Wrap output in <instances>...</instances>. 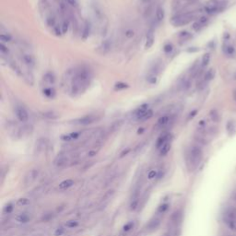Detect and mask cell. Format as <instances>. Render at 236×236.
<instances>
[{"mask_svg": "<svg viewBox=\"0 0 236 236\" xmlns=\"http://www.w3.org/2000/svg\"><path fill=\"white\" fill-rule=\"evenodd\" d=\"M91 78L90 71L88 68H82L73 77L71 83V93L72 95H78L81 93L90 83Z\"/></svg>", "mask_w": 236, "mask_h": 236, "instance_id": "obj_1", "label": "cell"}, {"mask_svg": "<svg viewBox=\"0 0 236 236\" xmlns=\"http://www.w3.org/2000/svg\"><path fill=\"white\" fill-rule=\"evenodd\" d=\"M203 158V152L200 147L193 146L187 155V164L190 170H196L199 166Z\"/></svg>", "mask_w": 236, "mask_h": 236, "instance_id": "obj_2", "label": "cell"}, {"mask_svg": "<svg viewBox=\"0 0 236 236\" xmlns=\"http://www.w3.org/2000/svg\"><path fill=\"white\" fill-rule=\"evenodd\" d=\"M222 220L229 230L236 232V208H226L222 213Z\"/></svg>", "mask_w": 236, "mask_h": 236, "instance_id": "obj_3", "label": "cell"}, {"mask_svg": "<svg viewBox=\"0 0 236 236\" xmlns=\"http://www.w3.org/2000/svg\"><path fill=\"white\" fill-rule=\"evenodd\" d=\"M194 18H195V16L192 13L180 14V15H177V16L172 18V25H174L176 27L185 26L186 24L190 23L194 19Z\"/></svg>", "mask_w": 236, "mask_h": 236, "instance_id": "obj_4", "label": "cell"}, {"mask_svg": "<svg viewBox=\"0 0 236 236\" xmlns=\"http://www.w3.org/2000/svg\"><path fill=\"white\" fill-rule=\"evenodd\" d=\"M101 118V116H98L95 115H85V116L74 120L73 123L76 125H80V126H88V125H90L92 123L99 121Z\"/></svg>", "mask_w": 236, "mask_h": 236, "instance_id": "obj_5", "label": "cell"}, {"mask_svg": "<svg viewBox=\"0 0 236 236\" xmlns=\"http://www.w3.org/2000/svg\"><path fill=\"white\" fill-rule=\"evenodd\" d=\"M223 8H224V3H220V2H217V1H211L208 5H206L204 9L208 14H215L220 10H222Z\"/></svg>", "mask_w": 236, "mask_h": 236, "instance_id": "obj_6", "label": "cell"}, {"mask_svg": "<svg viewBox=\"0 0 236 236\" xmlns=\"http://www.w3.org/2000/svg\"><path fill=\"white\" fill-rule=\"evenodd\" d=\"M39 172L40 171L38 169H33L31 170L25 176L24 178V185L25 186H29V185H32L34 181L37 179L38 175H39Z\"/></svg>", "mask_w": 236, "mask_h": 236, "instance_id": "obj_7", "label": "cell"}, {"mask_svg": "<svg viewBox=\"0 0 236 236\" xmlns=\"http://www.w3.org/2000/svg\"><path fill=\"white\" fill-rule=\"evenodd\" d=\"M15 113H16V116L17 118L22 123H25L29 120V115L28 112L21 106H17L15 109Z\"/></svg>", "mask_w": 236, "mask_h": 236, "instance_id": "obj_8", "label": "cell"}, {"mask_svg": "<svg viewBox=\"0 0 236 236\" xmlns=\"http://www.w3.org/2000/svg\"><path fill=\"white\" fill-rule=\"evenodd\" d=\"M172 139V135L169 134V133H165L163 135H162L158 139H157V142H156V148L157 149H161L165 143H167L169 141H171Z\"/></svg>", "mask_w": 236, "mask_h": 236, "instance_id": "obj_9", "label": "cell"}, {"mask_svg": "<svg viewBox=\"0 0 236 236\" xmlns=\"http://www.w3.org/2000/svg\"><path fill=\"white\" fill-rule=\"evenodd\" d=\"M154 41H155V37H154V31L151 29L146 36V43H145V48L146 49H150L152 45L154 44Z\"/></svg>", "mask_w": 236, "mask_h": 236, "instance_id": "obj_10", "label": "cell"}, {"mask_svg": "<svg viewBox=\"0 0 236 236\" xmlns=\"http://www.w3.org/2000/svg\"><path fill=\"white\" fill-rule=\"evenodd\" d=\"M183 219V212L181 210H177V211H174L171 217V221L173 225L177 226L178 224L181 223Z\"/></svg>", "mask_w": 236, "mask_h": 236, "instance_id": "obj_11", "label": "cell"}, {"mask_svg": "<svg viewBox=\"0 0 236 236\" xmlns=\"http://www.w3.org/2000/svg\"><path fill=\"white\" fill-rule=\"evenodd\" d=\"M68 161V158H67L66 156H64V155H60V156H58V157L55 159V161H54V164H55L57 167L61 168V167H64V166H66V165H67Z\"/></svg>", "mask_w": 236, "mask_h": 236, "instance_id": "obj_12", "label": "cell"}, {"mask_svg": "<svg viewBox=\"0 0 236 236\" xmlns=\"http://www.w3.org/2000/svg\"><path fill=\"white\" fill-rule=\"evenodd\" d=\"M160 224H161V220H160V219L155 218V219H151V220L149 222V224H148V226H147V229H148L149 232H153V231H155L156 229H158V227L160 226Z\"/></svg>", "mask_w": 236, "mask_h": 236, "instance_id": "obj_13", "label": "cell"}, {"mask_svg": "<svg viewBox=\"0 0 236 236\" xmlns=\"http://www.w3.org/2000/svg\"><path fill=\"white\" fill-rule=\"evenodd\" d=\"M149 110V105L148 104H142V105H140L136 110L135 112V115L136 118V120L138 119V118L140 117L141 115H143L147 111Z\"/></svg>", "mask_w": 236, "mask_h": 236, "instance_id": "obj_14", "label": "cell"}, {"mask_svg": "<svg viewBox=\"0 0 236 236\" xmlns=\"http://www.w3.org/2000/svg\"><path fill=\"white\" fill-rule=\"evenodd\" d=\"M22 60H23V62H24L27 66H29V67H33L34 66L35 61H34L33 56L31 55V54H24L22 55Z\"/></svg>", "mask_w": 236, "mask_h": 236, "instance_id": "obj_15", "label": "cell"}, {"mask_svg": "<svg viewBox=\"0 0 236 236\" xmlns=\"http://www.w3.org/2000/svg\"><path fill=\"white\" fill-rule=\"evenodd\" d=\"M170 121H171V117L169 115H163V116L159 118V120H158V126H161V127H164V126H168Z\"/></svg>", "mask_w": 236, "mask_h": 236, "instance_id": "obj_16", "label": "cell"}, {"mask_svg": "<svg viewBox=\"0 0 236 236\" xmlns=\"http://www.w3.org/2000/svg\"><path fill=\"white\" fill-rule=\"evenodd\" d=\"M153 116V111L152 110H148L143 115H141L140 117L137 119V121H139V122H145V121H147V120H149V119H151V118Z\"/></svg>", "mask_w": 236, "mask_h": 236, "instance_id": "obj_17", "label": "cell"}, {"mask_svg": "<svg viewBox=\"0 0 236 236\" xmlns=\"http://www.w3.org/2000/svg\"><path fill=\"white\" fill-rule=\"evenodd\" d=\"M44 80L45 82H47L49 84H54V81H55V77H54V75L52 72H48V73H46L44 75Z\"/></svg>", "mask_w": 236, "mask_h": 236, "instance_id": "obj_18", "label": "cell"}, {"mask_svg": "<svg viewBox=\"0 0 236 236\" xmlns=\"http://www.w3.org/2000/svg\"><path fill=\"white\" fill-rule=\"evenodd\" d=\"M171 147H172V144H171V141H169L167 143H165L161 149H160V153H161V155L162 156H164V155H166L169 151H170V150H171Z\"/></svg>", "mask_w": 236, "mask_h": 236, "instance_id": "obj_19", "label": "cell"}, {"mask_svg": "<svg viewBox=\"0 0 236 236\" xmlns=\"http://www.w3.org/2000/svg\"><path fill=\"white\" fill-rule=\"evenodd\" d=\"M164 16H165V12H164V9L162 8H158L157 10H156V19L157 21H162L163 18H164Z\"/></svg>", "mask_w": 236, "mask_h": 236, "instance_id": "obj_20", "label": "cell"}, {"mask_svg": "<svg viewBox=\"0 0 236 236\" xmlns=\"http://www.w3.org/2000/svg\"><path fill=\"white\" fill-rule=\"evenodd\" d=\"M30 216L28 215V214H26V213H21V214H19L18 216L16 217V219H17V221L18 222H22V223H26V222H28L29 220H30Z\"/></svg>", "mask_w": 236, "mask_h": 236, "instance_id": "obj_21", "label": "cell"}, {"mask_svg": "<svg viewBox=\"0 0 236 236\" xmlns=\"http://www.w3.org/2000/svg\"><path fill=\"white\" fill-rule=\"evenodd\" d=\"M73 185H74V181L71 180V179H68V180L63 181V182L59 185V188H60V189H67V188L72 186Z\"/></svg>", "mask_w": 236, "mask_h": 236, "instance_id": "obj_22", "label": "cell"}, {"mask_svg": "<svg viewBox=\"0 0 236 236\" xmlns=\"http://www.w3.org/2000/svg\"><path fill=\"white\" fill-rule=\"evenodd\" d=\"M214 76H215V71H214L213 69H209V70L206 73V75H205V81H209V80H211L214 78Z\"/></svg>", "mask_w": 236, "mask_h": 236, "instance_id": "obj_23", "label": "cell"}, {"mask_svg": "<svg viewBox=\"0 0 236 236\" xmlns=\"http://www.w3.org/2000/svg\"><path fill=\"white\" fill-rule=\"evenodd\" d=\"M90 33V23L87 21V22H86V24H85L84 31H83V38L86 39L87 37H89Z\"/></svg>", "mask_w": 236, "mask_h": 236, "instance_id": "obj_24", "label": "cell"}, {"mask_svg": "<svg viewBox=\"0 0 236 236\" xmlns=\"http://www.w3.org/2000/svg\"><path fill=\"white\" fill-rule=\"evenodd\" d=\"M169 208V204L167 203H164V204H162V205H161L159 208H158V213H160V214H163V213H165L166 211H167V209Z\"/></svg>", "mask_w": 236, "mask_h": 236, "instance_id": "obj_25", "label": "cell"}, {"mask_svg": "<svg viewBox=\"0 0 236 236\" xmlns=\"http://www.w3.org/2000/svg\"><path fill=\"white\" fill-rule=\"evenodd\" d=\"M68 28H69V21L68 19L64 20L63 23H62V26H61V32L62 33H67L68 31Z\"/></svg>", "mask_w": 236, "mask_h": 236, "instance_id": "obj_26", "label": "cell"}, {"mask_svg": "<svg viewBox=\"0 0 236 236\" xmlns=\"http://www.w3.org/2000/svg\"><path fill=\"white\" fill-rule=\"evenodd\" d=\"M209 61H210V55H209V54H205L204 55L202 56V67H207L208 66V64L209 63Z\"/></svg>", "mask_w": 236, "mask_h": 236, "instance_id": "obj_27", "label": "cell"}, {"mask_svg": "<svg viewBox=\"0 0 236 236\" xmlns=\"http://www.w3.org/2000/svg\"><path fill=\"white\" fill-rule=\"evenodd\" d=\"M44 93L45 96H47L48 98H53L54 95V90L51 89V88H47L45 90H44Z\"/></svg>", "mask_w": 236, "mask_h": 236, "instance_id": "obj_28", "label": "cell"}, {"mask_svg": "<svg viewBox=\"0 0 236 236\" xmlns=\"http://www.w3.org/2000/svg\"><path fill=\"white\" fill-rule=\"evenodd\" d=\"M147 80H148V82L151 83V84H155V83L157 82V75L151 73L150 76L147 77Z\"/></svg>", "mask_w": 236, "mask_h": 236, "instance_id": "obj_29", "label": "cell"}, {"mask_svg": "<svg viewBox=\"0 0 236 236\" xmlns=\"http://www.w3.org/2000/svg\"><path fill=\"white\" fill-rule=\"evenodd\" d=\"M209 116L211 118V120L213 122H217L219 120V114L216 110H212L210 113H209Z\"/></svg>", "mask_w": 236, "mask_h": 236, "instance_id": "obj_30", "label": "cell"}, {"mask_svg": "<svg viewBox=\"0 0 236 236\" xmlns=\"http://www.w3.org/2000/svg\"><path fill=\"white\" fill-rule=\"evenodd\" d=\"M134 222L133 221H129V222H127L124 227H123V232H129L131 229H133V227H134Z\"/></svg>", "mask_w": 236, "mask_h": 236, "instance_id": "obj_31", "label": "cell"}, {"mask_svg": "<svg viewBox=\"0 0 236 236\" xmlns=\"http://www.w3.org/2000/svg\"><path fill=\"white\" fill-rule=\"evenodd\" d=\"M192 27H193V29H194L196 32H198V31H200V30L202 29L204 26H203L202 24H201L198 20H197L196 22H194V24H193Z\"/></svg>", "mask_w": 236, "mask_h": 236, "instance_id": "obj_32", "label": "cell"}, {"mask_svg": "<svg viewBox=\"0 0 236 236\" xmlns=\"http://www.w3.org/2000/svg\"><path fill=\"white\" fill-rule=\"evenodd\" d=\"M127 87H128V85L124 83V82H118V83H116V84L115 85V90H118L126 89Z\"/></svg>", "mask_w": 236, "mask_h": 236, "instance_id": "obj_33", "label": "cell"}, {"mask_svg": "<svg viewBox=\"0 0 236 236\" xmlns=\"http://www.w3.org/2000/svg\"><path fill=\"white\" fill-rule=\"evenodd\" d=\"M0 39L2 42H10L11 41V36L9 34L1 33L0 35Z\"/></svg>", "mask_w": 236, "mask_h": 236, "instance_id": "obj_34", "label": "cell"}, {"mask_svg": "<svg viewBox=\"0 0 236 236\" xmlns=\"http://www.w3.org/2000/svg\"><path fill=\"white\" fill-rule=\"evenodd\" d=\"M79 225V222L76 220H68V222L66 223V226L68 228H75Z\"/></svg>", "mask_w": 236, "mask_h": 236, "instance_id": "obj_35", "label": "cell"}, {"mask_svg": "<svg viewBox=\"0 0 236 236\" xmlns=\"http://www.w3.org/2000/svg\"><path fill=\"white\" fill-rule=\"evenodd\" d=\"M13 208H14V207H13V205H12L11 203H10V204H8V205L4 208V212L9 214V213H11V212L13 211Z\"/></svg>", "mask_w": 236, "mask_h": 236, "instance_id": "obj_36", "label": "cell"}, {"mask_svg": "<svg viewBox=\"0 0 236 236\" xmlns=\"http://www.w3.org/2000/svg\"><path fill=\"white\" fill-rule=\"evenodd\" d=\"M46 22H47L48 26H50V27H54L55 25V19H54V18L53 17V16H49V17L47 18H46Z\"/></svg>", "mask_w": 236, "mask_h": 236, "instance_id": "obj_37", "label": "cell"}, {"mask_svg": "<svg viewBox=\"0 0 236 236\" xmlns=\"http://www.w3.org/2000/svg\"><path fill=\"white\" fill-rule=\"evenodd\" d=\"M114 190H110V191H108L105 195H104V197L102 198V200H108V199H111V198H112V196L114 195Z\"/></svg>", "mask_w": 236, "mask_h": 236, "instance_id": "obj_38", "label": "cell"}, {"mask_svg": "<svg viewBox=\"0 0 236 236\" xmlns=\"http://www.w3.org/2000/svg\"><path fill=\"white\" fill-rule=\"evenodd\" d=\"M225 52H226V54H227L228 55H233L234 53H235V49H234L233 46H227Z\"/></svg>", "mask_w": 236, "mask_h": 236, "instance_id": "obj_39", "label": "cell"}, {"mask_svg": "<svg viewBox=\"0 0 236 236\" xmlns=\"http://www.w3.org/2000/svg\"><path fill=\"white\" fill-rule=\"evenodd\" d=\"M125 35H126V38H128V39H131V38H133V37H134V35H135V33H134V31H133V30H131V29H128V30H126V33H125Z\"/></svg>", "mask_w": 236, "mask_h": 236, "instance_id": "obj_40", "label": "cell"}, {"mask_svg": "<svg viewBox=\"0 0 236 236\" xmlns=\"http://www.w3.org/2000/svg\"><path fill=\"white\" fill-rule=\"evenodd\" d=\"M29 203H30L29 199H27V198H20V199L18 200L17 204L18 206H25V205H28Z\"/></svg>", "mask_w": 236, "mask_h": 236, "instance_id": "obj_41", "label": "cell"}, {"mask_svg": "<svg viewBox=\"0 0 236 236\" xmlns=\"http://www.w3.org/2000/svg\"><path fill=\"white\" fill-rule=\"evenodd\" d=\"M179 37L181 39H183V40H186V39H188V38L191 37V34L189 33L188 32H182V33H180Z\"/></svg>", "mask_w": 236, "mask_h": 236, "instance_id": "obj_42", "label": "cell"}, {"mask_svg": "<svg viewBox=\"0 0 236 236\" xmlns=\"http://www.w3.org/2000/svg\"><path fill=\"white\" fill-rule=\"evenodd\" d=\"M138 202H139L138 199L132 200V201H131V204H130V209H131V210H135L136 208V207L138 206Z\"/></svg>", "mask_w": 236, "mask_h": 236, "instance_id": "obj_43", "label": "cell"}, {"mask_svg": "<svg viewBox=\"0 0 236 236\" xmlns=\"http://www.w3.org/2000/svg\"><path fill=\"white\" fill-rule=\"evenodd\" d=\"M52 218H53V213H46V214H44L43 216L42 220H44V221H49Z\"/></svg>", "mask_w": 236, "mask_h": 236, "instance_id": "obj_44", "label": "cell"}, {"mask_svg": "<svg viewBox=\"0 0 236 236\" xmlns=\"http://www.w3.org/2000/svg\"><path fill=\"white\" fill-rule=\"evenodd\" d=\"M110 48H111V44L108 41H106L102 44V50L103 51L110 50Z\"/></svg>", "mask_w": 236, "mask_h": 236, "instance_id": "obj_45", "label": "cell"}, {"mask_svg": "<svg viewBox=\"0 0 236 236\" xmlns=\"http://www.w3.org/2000/svg\"><path fill=\"white\" fill-rule=\"evenodd\" d=\"M163 50H164L165 53H167V54H168V53H170V52H172V44H166V45L164 46Z\"/></svg>", "mask_w": 236, "mask_h": 236, "instance_id": "obj_46", "label": "cell"}, {"mask_svg": "<svg viewBox=\"0 0 236 236\" xmlns=\"http://www.w3.org/2000/svg\"><path fill=\"white\" fill-rule=\"evenodd\" d=\"M64 233V229L63 228H58L56 231H55V233H54V235L55 236H61L62 234Z\"/></svg>", "mask_w": 236, "mask_h": 236, "instance_id": "obj_47", "label": "cell"}, {"mask_svg": "<svg viewBox=\"0 0 236 236\" xmlns=\"http://www.w3.org/2000/svg\"><path fill=\"white\" fill-rule=\"evenodd\" d=\"M157 172H156V171H151L150 172V173L148 174V177H149V179H152V178H154V177H156L157 176Z\"/></svg>", "mask_w": 236, "mask_h": 236, "instance_id": "obj_48", "label": "cell"}, {"mask_svg": "<svg viewBox=\"0 0 236 236\" xmlns=\"http://www.w3.org/2000/svg\"><path fill=\"white\" fill-rule=\"evenodd\" d=\"M0 50H1V52L2 53H5V54H8V49L4 45V44H0Z\"/></svg>", "mask_w": 236, "mask_h": 236, "instance_id": "obj_49", "label": "cell"}, {"mask_svg": "<svg viewBox=\"0 0 236 236\" xmlns=\"http://www.w3.org/2000/svg\"><path fill=\"white\" fill-rule=\"evenodd\" d=\"M198 21L202 24L203 26H205V25H206V23L208 22V18L205 17V16H204V17H201L199 19H198Z\"/></svg>", "mask_w": 236, "mask_h": 236, "instance_id": "obj_50", "label": "cell"}, {"mask_svg": "<svg viewBox=\"0 0 236 236\" xmlns=\"http://www.w3.org/2000/svg\"><path fill=\"white\" fill-rule=\"evenodd\" d=\"M163 175H164V171H162V170H160L158 172H157V179H161V178H162L163 177Z\"/></svg>", "mask_w": 236, "mask_h": 236, "instance_id": "obj_51", "label": "cell"}, {"mask_svg": "<svg viewBox=\"0 0 236 236\" xmlns=\"http://www.w3.org/2000/svg\"><path fill=\"white\" fill-rule=\"evenodd\" d=\"M68 3L72 7H77L78 6V1L77 0H67Z\"/></svg>", "mask_w": 236, "mask_h": 236, "instance_id": "obj_52", "label": "cell"}, {"mask_svg": "<svg viewBox=\"0 0 236 236\" xmlns=\"http://www.w3.org/2000/svg\"><path fill=\"white\" fill-rule=\"evenodd\" d=\"M130 151V149H126V150H124L123 151L121 152V154H120V158H123L124 156H126L128 152Z\"/></svg>", "mask_w": 236, "mask_h": 236, "instance_id": "obj_53", "label": "cell"}, {"mask_svg": "<svg viewBox=\"0 0 236 236\" xmlns=\"http://www.w3.org/2000/svg\"><path fill=\"white\" fill-rule=\"evenodd\" d=\"M44 116L48 118H56V115H54L53 113H47V114H44Z\"/></svg>", "mask_w": 236, "mask_h": 236, "instance_id": "obj_54", "label": "cell"}, {"mask_svg": "<svg viewBox=\"0 0 236 236\" xmlns=\"http://www.w3.org/2000/svg\"><path fill=\"white\" fill-rule=\"evenodd\" d=\"M163 236H173V233L172 231H168L167 233H165Z\"/></svg>", "mask_w": 236, "mask_h": 236, "instance_id": "obj_55", "label": "cell"}, {"mask_svg": "<svg viewBox=\"0 0 236 236\" xmlns=\"http://www.w3.org/2000/svg\"><path fill=\"white\" fill-rule=\"evenodd\" d=\"M197 113H198L197 111H193V112H192V113L190 114V115H189V117H188V118H189V119L193 118L194 116H195V115H197Z\"/></svg>", "mask_w": 236, "mask_h": 236, "instance_id": "obj_56", "label": "cell"}, {"mask_svg": "<svg viewBox=\"0 0 236 236\" xmlns=\"http://www.w3.org/2000/svg\"><path fill=\"white\" fill-rule=\"evenodd\" d=\"M96 153H97L96 151H90L89 152V156H90V157H92V156L96 155Z\"/></svg>", "mask_w": 236, "mask_h": 236, "instance_id": "obj_57", "label": "cell"}, {"mask_svg": "<svg viewBox=\"0 0 236 236\" xmlns=\"http://www.w3.org/2000/svg\"><path fill=\"white\" fill-rule=\"evenodd\" d=\"M141 2L143 4H150L151 2V0H141Z\"/></svg>", "mask_w": 236, "mask_h": 236, "instance_id": "obj_58", "label": "cell"}, {"mask_svg": "<svg viewBox=\"0 0 236 236\" xmlns=\"http://www.w3.org/2000/svg\"><path fill=\"white\" fill-rule=\"evenodd\" d=\"M143 131H144V128H139L138 131H137V134H142Z\"/></svg>", "mask_w": 236, "mask_h": 236, "instance_id": "obj_59", "label": "cell"}, {"mask_svg": "<svg viewBox=\"0 0 236 236\" xmlns=\"http://www.w3.org/2000/svg\"><path fill=\"white\" fill-rule=\"evenodd\" d=\"M233 98H234V100L236 101V90L233 91Z\"/></svg>", "mask_w": 236, "mask_h": 236, "instance_id": "obj_60", "label": "cell"}, {"mask_svg": "<svg viewBox=\"0 0 236 236\" xmlns=\"http://www.w3.org/2000/svg\"><path fill=\"white\" fill-rule=\"evenodd\" d=\"M234 79L236 80V72H235V74H234Z\"/></svg>", "mask_w": 236, "mask_h": 236, "instance_id": "obj_61", "label": "cell"}]
</instances>
